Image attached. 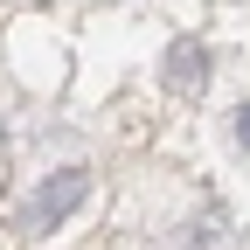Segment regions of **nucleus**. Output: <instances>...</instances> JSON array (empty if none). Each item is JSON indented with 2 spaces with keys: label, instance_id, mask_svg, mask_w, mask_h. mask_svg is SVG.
Here are the masks:
<instances>
[{
  "label": "nucleus",
  "instance_id": "f257e3e1",
  "mask_svg": "<svg viewBox=\"0 0 250 250\" xmlns=\"http://www.w3.org/2000/svg\"><path fill=\"white\" fill-rule=\"evenodd\" d=\"M83 202H90V174H83V167H62V174H49L35 195L21 202V215H14V223H21L28 236H49V229H62V223H70Z\"/></svg>",
  "mask_w": 250,
  "mask_h": 250
},
{
  "label": "nucleus",
  "instance_id": "f03ea898",
  "mask_svg": "<svg viewBox=\"0 0 250 250\" xmlns=\"http://www.w3.org/2000/svg\"><path fill=\"white\" fill-rule=\"evenodd\" d=\"M202 62H208V49L181 35V42L167 49V62H160V83H167V90H202Z\"/></svg>",
  "mask_w": 250,
  "mask_h": 250
},
{
  "label": "nucleus",
  "instance_id": "7ed1b4c3",
  "mask_svg": "<svg viewBox=\"0 0 250 250\" xmlns=\"http://www.w3.org/2000/svg\"><path fill=\"white\" fill-rule=\"evenodd\" d=\"M229 139L250 153V104H236V111H229Z\"/></svg>",
  "mask_w": 250,
  "mask_h": 250
}]
</instances>
